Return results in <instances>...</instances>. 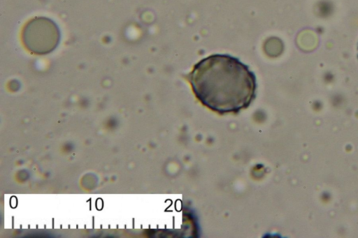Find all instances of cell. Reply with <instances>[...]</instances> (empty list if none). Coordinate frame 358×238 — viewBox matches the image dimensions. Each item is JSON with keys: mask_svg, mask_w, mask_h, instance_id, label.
<instances>
[{"mask_svg": "<svg viewBox=\"0 0 358 238\" xmlns=\"http://www.w3.org/2000/svg\"><path fill=\"white\" fill-rule=\"evenodd\" d=\"M22 39L29 51L40 54H46L57 47L59 33L50 21L38 20L27 26L23 31Z\"/></svg>", "mask_w": 358, "mask_h": 238, "instance_id": "cell-2", "label": "cell"}, {"mask_svg": "<svg viewBox=\"0 0 358 238\" xmlns=\"http://www.w3.org/2000/svg\"><path fill=\"white\" fill-rule=\"evenodd\" d=\"M358 57V56H357Z\"/></svg>", "mask_w": 358, "mask_h": 238, "instance_id": "cell-3", "label": "cell"}, {"mask_svg": "<svg viewBox=\"0 0 358 238\" xmlns=\"http://www.w3.org/2000/svg\"><path fill=\"white\" fill-rule=\"evenodd\" d=\"M187 79L201 103L220 114L239 112L256 96L255 73L229 54H214L202 59Z\"/></svg>", "mask_w": 358, "mask_h": 238, "instance_id": "cell-1", "label": "cell"}]
</instances>
